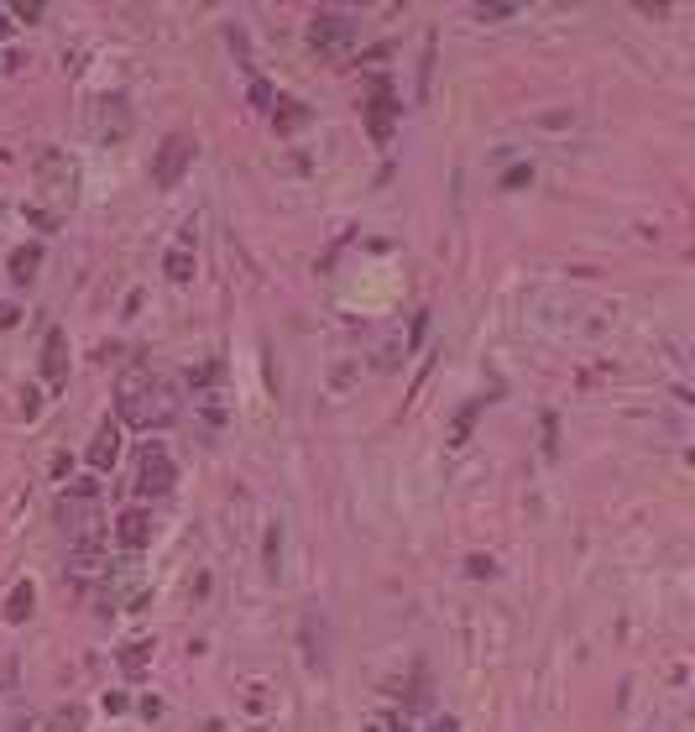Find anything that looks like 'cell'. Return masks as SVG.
<instances>
[{"instance_id":"6da1fadb","label":"cell","mask_w":695,"mask_h":732,"mask_svg":"<svg viewBox=\"0 0 695 732\" xmlns=\"http://www.w3.org/2000/svg\"><path fill=\"white\" fill-rule=\"evenodd\" d=\"M115 408H121V424H131V429H168L178 419L173 387L152 372H131L121 382V393H115Z\"/></svg>"},{"instance_id":"7a4b0ae2","label":"cell","mask_w":695,"mask_h":732,"mask_svg":"<svg viewBox=\"0 0 695 732\" xmlns=\"http://www.w3.org/2000/svg\"><path fill=\"white\" fill-rule=\"evenodd\" d=\"M356 37H361V21L351 11H314V21H309V48L319 58H340Z\"/></svg>"},{"instance_id":"3957f363","label":"cell","mask_w":695,"mask_h":732,"mask_svg":"<svg viewBox=\"0 0 695 732\" xmlns=\"http://www.w3.org/2000/svg\"><path fill=\"white\" fill-rule=\"evenodd\" d=\"M74 189H79V168L63 152H42L37 157V194L58 210V204H74Z\"/></svg>"},{"instance_id":"277c9868","label":"cell","mask_w":695,"mask_h":732,"mask_svg":"<svg viewBox=\"0 0 695 732\" xmlns=\"http://www.w3.org/2000/svg\"><path fill=\"white\" fill-rule=\"evenodd\" d=\"M189 163H194V136H168V142L157 147V157H152V183L157 189H178V178L189 173Z\"/></svg>"},{"instance_id":"5b68a950","label":"cell","mask_w":695,"mask_h":732,"mask_svg":"<svg viewBox=\"0 0 695 732\" xmlns=\"http://www.w3.org/2000/svg\"><path fill=\"white\" fill-rule=\"evenodd\" d=\"M173 482H178L173 455L162 450V445H147L142 450V466H136V492H142V497H168Z\"/></svg>"},{"instance_id":"8992f818","label":"cell","mask_w":695,"mask_h":732,"mask_svg":"<svg viewBox=\"0 0 695 732\" xmlns=\"http://www.w3.org/2000/svg\"><path fill=\"white\" fill-rule=\"evenodd\" d=\"M95 131L105 136V142H121V136L131 131V105L115 95V100H100V116H95Z\"/></svg>"},{"instance_id":"52a82bcc","label":"cell","mask_w":695,"mask_h":732,"mask_svg":"<svg viewBox=\"0 0 695 732\" xmlns=\"http://www.w3.org/2000/svg\"><path fill=\"white\" fill-rule=\"evenodd\" d=\"M115 539H121L126 549H147L152 544V518L142 508H126L121 518H115Z\"/></svg>"},{"instance_id":"ba28073f","label":"cell","mask_w":695,"mask_h":732,"mask_svg":"<svg viewBox=\"0 0 695 732\" xmlns=\"http://www.w3.org/2000/svg\"><path fill=\"white\" fill-rule=\"evenodd\" d=\"M115 450H121V429H115V424H100L95 445H89V466H95V471H105V466L115 461Z\"/></svg>"},{"instance_id":"9c48e42d","label":"cell","mask_w":695,"mask_h":732,"mask_svg":"<svg viewBox=\"0 0 695 732\" xmlns=\"http://www.w3.org/2000/svg\"><path fill=\"white\" fill-rule=\"evenodd\" d=\"M63 330H48V346H42V372H48V382H63L68 377V356H63Z\"/></svg>"},{"instance_id":"30bf717a","label":"cell","mask_w":695,"mask_h":732,"mask_svg":"<svg viewBox=\"0 0 695 732\" xmlns=\"http://www.w3.org/2000/svg\"><path fill=\"white\" fill-rule=\"evenodd\" d=\"M68 549H74V555H68V560H74V570H79V576H95V570H100V560H105L100 539H74Z\"/></svg>"},{"instance_id":"8fae6325","label":"cell","mask_w":695,"mask_h":732,"mask_svg":"<svg viewBox=\"0 0 695 732\" xmlns=\"http://www.w3.org/2000/svg\"><path fill=\"white\" fill-rule=\"evenodd\" d=\"M37 262H42V251H37V246L11 251V278H16V283H32V278H37Z\"/></svg>"},{"instance_id":"7c38bea8","label":"cell","mask_w":695,"mask_h":732,"mask_svg":"<svg viewBox=\"0 0 695 732\" xmlns=\"http://www.w3.org/2000/svg\"><path fill=\"white\" fill-rule=\"evenodd\" d=\"M32 602H37L32 581H21V586L11 591V602H6V617H11V623H27V617H32Z\"/></svg>"},{"instance_id":"4fadbf2b","label":"cell","mask_w":695,"mask_h":732,"mask_svg":"<svg viewBox=\"0 0 695 732\" xmlns=\"http://www.w3.org/2000/svg\"><path fill=\"white\" fill-rule=\"evenodd\" d=\"M392 110H398V105H392L387 95L372 105V136H377V142H387V136H392Z\"/></svg>"},{"instance_id":"5bb4252c","label":"cell","mask_w":695,"mask_h":732,"mask_svg":"<svg viewBox=\"0 0 695 732\" xmlns=\"http://www.w3.org/2000/svg\"><path fill=\"white\" fill-rule=\"evenodd\" d=\"M147 659H152V644H126L121 670H126V675H142V670H147Z\"/></svg>"},{"instance_id":"9a60e30c","label":"cell","mask_w":695,"mask_h":732,"mask_svg":"<svg viewBox=\"0 0 695 732\" xmlns=\"http://www.w3.org/2000/svg\"><path fill=\"white\" fill-rule=\"evenodd\" d=\"M168 278H173V283H189V278H194V257H189L183 246L168 251Z\"/></svg>"},{"instance_id":"2e32d148","label":"cell","mask_w":695,"mask_h":732,"mask_svg":"<svg viewBox=\"0 0 695 732\" xmlns=\"http://www.w3.org/2000/svg\"><path fill=\"white\" fill-rule=\"evenodd\" d=\"M79 727H84V712H79V706H68V712L53 717V732H79Z\"/></svg>"},{"instance_id":"e0dca14e","label":"cell","mask_w":695,"mask_h":732,"mask_svg":"<svg viewBox=\"0 0 695 732\" xmlns=\"http://www.w3.org/2000/svg\"><path fill=\"white\" fill-rule=\"evenodd\" d=\"M304 121H309V110H304V105H293V100H288V110H283V116H277V126H283V131L304 126Z\"/></svg>"},{"instance_id":"ac0fdd59","label":"cell","mask_w":695,"mask_h":732,"mask_svg":"<svg viewBox=\"0 0 695 732\" xmlns=\"http://www.w3.org/2000/svg\"><path fill=\"white\" fill-rule=\"evenodd\" d=\"M513 11H518V6H476V16H481V21H486V16L497 21V16H513Z\"/></svg>"},{"instance_id":"d6986e66","label":"cell","mask_w":695,"mask_h":732,"mask_svg":"<svg viewBox=\"0 0 695 732\" xmlns=\"http://www.w3.org/2000/svg\"><path fill=\"white\" fill-rule=\"evenodd\" d=\"M277 549H283V539H277V529L267 534V570H277Z\"/></svg>"},{"instance_id":"ffe728a7","label":"cell","mask_w":695,"mask_h":732,"mask_svg":"<svg viewBox=\"0 0 695 732\" xmlns=\"http://www.w3.org/2000/svg\"><path fill=\"white\" fill-rule=\"evenodd\" d=\"M528 178H534V168H513L502 183H507V189H518V183H528Z\"/></svg>"},{"instance_id":"44dd1931","label":"cell","mask_w":695,"mask_h":732,"mask_svg":"<svg viewBox=\"0 0 695 732\" xmlns=\"http://www.w3.org/2000/svg\"><path fill=\"white\" fill-rule=\"evenodd\" d=\"M11 325H16V309H11V304H0V330H11Z\"/></svg>"},{"instance_id":"7402d4cb","label":"cell","mask_w":695,"mask_h":732,"mask_svg":"<svg viewBox=\"0 0 695 732\" xmlns=\"http://www.w3.org/2000/svg\"><path fill=\"white\" fill-rule=\"evenodd\" d=\"M429 732H460V727H455V717H439V722H434Z\"/></svg>"},{"instance_id":"603a6c76","label":"cell","mask_w":695,"mask_h":732,"mask_svg":"<svg viewBox=\"0 0 695 732\" xmlns=\"http://www.w3.org/2000/svg\"><path fill=\"white\" fill-rule=\"evenodd\" d=\"M6 32H11V27H6V11H0V37H6Z\"/></svg>"},{"instance_id":"cb8c5ba5","label":"cell","mask_w":695,"mask_h":732,"mask_svg":"<svg viewBox=\"0 0 695 732\" xmlns=\"http://www.w3.org/2000/svg\"><path fill=\"white\" fill-rule=\"evenodd\" d=\"M392 732H408V727H403V722H398V727H392Z\"/></svg>"}]
</instances>
